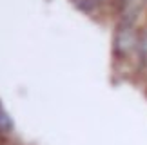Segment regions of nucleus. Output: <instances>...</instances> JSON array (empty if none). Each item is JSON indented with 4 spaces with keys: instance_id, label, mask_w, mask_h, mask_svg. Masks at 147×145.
Returning a JSON list of instances; mask_svg holds the SVG:
<instances>
[{
    "instance_id": "nucleus-1",
    "label": "nucleus",
    "mask_w": 147,
    "mask_h": 145,
    "mask_svg": "<svg viewBox=\"0 0 147 145\" xmlns=\"http://www.w3.org/2000/svg\"><path fill=\"white\" fill-rule=\"evenodd\" d=\"M71 2L80 11H84V13H93V11H96L98 7H102L107 0H71Z\"/></svg>"
},
{
    "instance_id": "nucleus-2",
    "label": "nucleus",
    "mask_w": 147,
    "mask_h": 145,
    "mask_svg": "<svg viewBox=\"0 0 147 145\" xmlns=\"http://www.w3.org/2000/svg\"><path fill=\"white\" fill-rule=\"evenodd\" d=\"M15 129V124H13V118L2 109L0 111V136H9Z\"/></svg>"
},
{
    "instance_id": "nucleus-3",
    "label": "nucleus",
    "mask_w": 147,
    "mask_h": 145,
    "mask_svg": "<svg viewBox=\"0 0 147 145\" xmlns=\"http://www.w3.org/2000/svg\"><path fill=\"white\" fill-rule=\"evenodd\" d=\"M0 111H2V103H0Z\"/></svg>"
}]
</instances>
